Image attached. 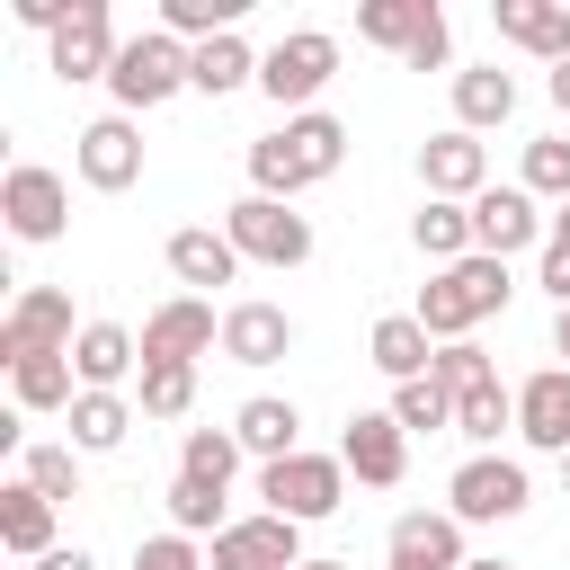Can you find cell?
<instances>
[{
	"label": "cell",
	"instance_id": "11",
	"mask_svg": "<svg viewBox=\"0 0 570 570\" xmlns=\"http://www.w3.org/2000/svg\"><path fill=\"white\" fill-rule=\"evenodd\" d=\"M419 178H428V196L472 205V196L490 187V151H481V134H463V125L428 134V142H419Z\"/></svg>",
	"mask_w": 570,
	"mask_h": 570
},
{
	"label": "cell",
	"instance_id": "31",
	"mask_svg": "<svg viewBox=\"0 0 570 570\" xmlns=\"http://www.w3.org/2000/svg\"><path fill=\"white\" fill-rule=\"evenodd\" d=\"M71 347L62 356H27V365H9V383H18V410H71L80 392H71Z\"/></svg>",
	"mask_w": 570,
	"mask_h": 570
},
{
	"label": "cell",
	"instance_id": "46",
	"mask_svg": "<svg viewBox=\"0 0 570 570\" xmlns=\"http://www.w3.org/2000/svg\"><path fill=\"white\" fill-rule=\"evenodd\" d=\"M552 240H570V205H561V214H552Z\"/></svg>",
	"mask_w": 570,
	"mask_h": 570
},
{
	"label": "cell",
	"instance_id": "37",
	"mask_svg": "<svg viewBox=\"0 0 570 570\" xmlns=\"http://www.w3.org/2000/svg\"><path fill=\"white\" fill-rule=\"evenodd\" d=\"M196 410V365H142V419H187Z\"/></svg>",
	"mask_w": 570,
	"mask_h": 570
},
{
	"label": "cell",
	"instance_id": "28",
	"mask_svg": "<svg viewBox=\"0 0 570 570\" xmlns=\"http://www.w3.org/2000/svg\"><path fill=\"white\" fill-rule=\"evenodd\" d=\"M240 80H258V53H249L240 36H214V45H187V89H205V98H223V89H240Z\"/></svg>",
	"mask_w": 570,
	"mask_h": 570
},
{
	"label": "cell",
	"instance_id": "20",
	"mask_svg": "<svg viewBox=\"0 0 570 570\" xmlns=\"http://www.w3.org/2000/svg\"><path fill=\"white\" fill-rule=\"evenodd\" d=\"M285 347H294V321L276 303H232L223 312V356L232 365H276Z\"/></svg>",
	"mask_w": 570,
	"mask_h": 570
},
{
	"label": "cell",
	"instance_id": "40",
	"mask_svg": "<svg viewBox=\"0 0 570 570\" xmlns=\"http://www.w3.org/2000/svg\"><path fill=\"white\" fill-rule=\"evenodd\" d=\"M134 570H205V561L187 534H151V543H134Z\"/></svg>",
	"mask_w": 570,
	"mask_h": 570
},
{
	"label": "cell",
	"instance_id": "10",
	"mask_svg": "<svg viewBox=\"0 0 570 570\" xmlns=\"http://www.w3.org/2000/svg\"><path fill=\"white\" fill-rule=\"evenodd\" d=\"M214 338H223L214 303H205V294H169V303L142 321V365H196Z\"/></svg>",
	"mask_w": 570,
	"mask_h": 570
},
{
	"label": "cell",
	"instance_id": "26",
	"mask_svg": "<svg viewBox=\"0 0 570 570\" xmlns=\"http://www.w3.org/2000/svg\"><path fill=\"white\" fill-rule=\"evenodd\" d=\"M0 543H9L18 561H45V552H53V499L27 490V481H9V490H0Z\"/></svg>",
	"mask_w": 570,
	"mask_h": 570
},
{
	"label": "cell",
	"instance_id": "1",
	"mask_svg": "<svg viewBox=\"0 0 570 570\" xmlns=\"http://www.w3.org/2000/svg\"><path fill=\"white\" fill-rule=\"evenodd\" d=\"M347 160V125L338 116H285V134H267V142H249V196H303L312 178H330Z\"/></svg>",
	"mask_w": 570,
	"mask_h": 570
},
{
	"label": "cell",
	"instance_id": "41",
	"mask_svg": "<svg viewBox=\"0 0 570 570\" xmlns=\"http://www.w3.org/2000/svg\"><path fill=\"white\" fill-rule=\"evenodd\" d=\"M445 53H454V36H445V9H436V18H428V27H419V45H410V53H401V62H410V71H436V62H445Z\"/></svg>",
	"mask_w": 570,
	"mask_h": 570
},
{
	"label": "cell",
	"instance_id": "3",
	"mask_svg": "<svg viewBox=\"0 0 570 570\" xmlns=\"http://www.w3.org/2000/svg\"><path fill=\"white\" fill-rule=\"evenodd\" d=\"M258 499H267V517H294V525L338 517V499H347V463H338V454H285V463H258Z\"/></svg>",
	"mask_w": 570,
	"mask_h": 570
},
{
	"label": "cell",
	"instance_id": "32",
	"mask_svg": "<svg viewBox=\"0 0 570 570\" xmlns=\"http://www.w3.org/2000/svg\"><path fill=\"white\" fill-rule=\"evenodd\" d=\"M178 472H187V481H214V490H232V472H240V436H232V428H187V445H178Z\"/></svg>",
	"mask_w": 570,
	"mask_h": 570
},
{
	"label": "cell",
	"instance_id": "25",
	"mask_svg": "<svg viewBox=\"0 0 570 570\" xmlns=\"http://www.w3.org/2000/svg\"><path fill=\"white\" fill-rule=\"evenodd\" d=\"M169 276H178V285H232V276H240V249H232L223 232L187 223V232H169Z\"/></svg>",
	"mask_w": 570,
	"mask_h": 570
},
{
	"label": "cell",
	"instance_id": "2",
	"mask_svg": "<svg viewBox=\"0 0 570 570\" xmlns=\"http://www.w3.org/2000/svg\"><path fill=\"white\" fill-rule=\"evenodd\" d=\"M508 294H517V285H508V258L472 249V258H454V267H436V276L419 285V330H428L436 347H445V338H472V321H490Z\"/></svg>",
	"mask_w": 570,
	"mask_h": 570
},
{
	"label": "cell",
	"instance_id": "14",
	"mask_svg": "<svg viewBox=\"0 0 570 570\" xmlns=\"http://www.w3.org/2000/svg\"><path fill=\"white\" fill-rule=\"evenodd\" d=\"M116 53H125V36H116L107 0H80V9L62 18V36H53V71H62V80H107Z\"/></svg>",
	"mask_w": 570,
	"mask_h": 570
},
{
	"label": "cell",
	"instance_id": "38",
	"mask_svg": "<svg viewBox=\"0 0 570 570\" xmlns=\"http://www.w3.org/2000/svg\"><path fill=\"white\" fill-rule=\"evenodd\" d=\"M525 196H552V205H570V134H543V142H525Z\"/></svg>",
	"mask_w": 570,
	"mask_h": 570
},
{
	"label": "cell",
	"instance_id": "8",
	"mask_svg": "<svg viewBox=\"0 0 570 570\" xmlns=\"http://www.w3.org/2000/svg\"><path fill=\"white\" fill-rule=\"evenodd\" d=\"M71 347V294L62 285H27L0 321V365H27V356H62Z\"/></svg>",
	"mask_w": 570,
	"mask_h": 570
},
{
	"label": "cell",
	"instance_id": "13",
	"mask_svg": "<svg viewBox=\"0 0 570 570\" xmlns=\"http://www.w3.org/2000/svg\"><path fill=\"white\" fill-rule=\"evenodd\" d=\"M303 525L294 517H232L214 534V570H303Z\"/></svg>",
	"mask_w": 570,
	"mask_h": 570
},
{
	"label": "cell",
	"instance_id": "29",
	"mask_svg": "<svg viewBox=\"0 0 570 570\" xmlns=\"http://www.w3.org/2000/svg\"><path fill=\"white\" fill-rule=\"evenodd\" d=\"M428 18H436V0H365V9H356V36H365V45H392V53H410Z\"/></svg>",
	"mask_w": 570,
	"mask_h": 570
},
{
	"label": "cell",
	"instance_id": "45",
	"mask_svg": "<svg viewBox=\"0 0 570 570\" xmlns=\"http://www.w3.org/2000/svg\"><path fill=\"white\" fill-rule=\"evenodd\" d=\"M552 347H561V356H570V312H552Z\"/></svg>",
	"mask_w": 570,
	"mask_h": 570
},
{
	"label": "cell",
	"instance_id": "44",
	"mask_svg": "<svg viewBox=\"0 0 570 570\" xmlns=\"http://www.w3.org/2000/svg\"><path fill=\"white\" fill-rule=\"evenodd\" d=\"M543 89H552V107L570 116V62H552V80H543Z\"/></svg>",
	"mask_w": 570,
	"mask_h": 570
},
{
	"label": "cell",
	"instance_id": "4",
	"mask_svg": "<svg viewBox=\"0 0 570 570\" xmlns=\"http://www.w3.org/2000/svg\"><path fill=\"white\" fill-rule=\"evenodd\" d=\"M107 89H116V107H125V116H142V107L178 98V89H187V45H178L169 27H151V36H125V53H116Z\"/></svg>",
	"mask_w": 570,
	"mask_h": 570
},
{
	"label": "cell",
	"instance_id": "12",
	"mask_svg": "<svg viewBox=\"0 0 570 570\" xmlns=\"http://www.w3.org/2000/svg\"><path fill=\"white\" fill-rule=\"evenodd\" d=\"M338 463H347L365 490H392V481L410 472V436H401V419H392V410H356L347 436H338Z\"/></svg>",
	"mask_w": 570,
	"mask_h": 570
},
{
	"label": "cell",
	"instance_id": "30",
	"mask_svg": "<svg viewBox=\"0 0 570 570\" xmlns=\"http://www.w3.org/2000/svg\"><path fill=\"white\" fill-rule=\"evenodd\" d=\"M410 240H419L428 258H445V267H454V258H472V205L428 196V205H419V223H410Z\"/></svg>",
	"mask_w": 570,
	"mask_h": 570
},
{
	"label": "cell",
	"instance_id": "24",
	"mask_svg": "<svg viewBox=\"0 0 570 570\" xmlns=\"http://www.w3.org/2000/svg\"><path fill=\"white\" fill-rule=\"evenodd\" d=\"M508 116H517V80H508L499 62L454 71V125H463V134H490V125H508Z\"/></svg>",
	"mask_w": 570,
	"mask_h": 570
},
{
	"label": "cell",
	"instance_id": "23",
	"mask_svg": "<svg viewBox=\"0 0 570 570\" xmlns=\"http://www.w3.org/2000/svg\"><path fill=\"white\" fill-rule=\"evenodd\" d=\"M232 436H240V454H258V463H285V454H303V419H294V401H240V419H232Z\"/></svg>",
	"mask_w": 570,
	"mask_h": 570
},
{
	"label": "cell",
	"instance_id": "39",
	"mask_svg": "<svg viewBox=\"0 0 570 570\" xmlns=\"http://www.w3.org/2000/svg\"><path fill=\"white\" fill-rule=\"evenodd\" d=\"M428 374H436V383H445V392H454V401H463V392H481V383H499V374H490V356H481V347H472V338H445V347H436V365H428Z\"/></svg>",
	"mask_w": 570,
	"mask_h": 570
},
{
	"label": "cell",
	"instance_id": "43",
	"mask_svg": "<svg viewBox=\"0 0 570 570\" xmlns=\"http://www.w3.org/2000/svg\"><path fill=\"white\" fill-rule=\"evenodd\" d=\"M36 570H98V561H89V552H80V543H53V552H45V561H36Z\"/></svg>",
	"mask_w": 570,
	"mask_h": 570
},
{
	"label": "cell",
	"instance_id": "34",
	"mask_svg": "<svg viewBox=\"0 0 570 570\" xmlns=\"http://www.w3.org/2000/svg\"><path fill=\"white\" fill-rule=\"evenodd\" d=\"M18 481H27V490H45L53 508H62V499H80V445H27V454H18Z\"/></svg>",
	"mask_w": 570,
	"mask_h": 570
},
{
	"label": "cell",
	"instance_id": "18",
	"mask_svg": "<svg viewBox=\"0 0 570 570\" xmlns=\"http://www.w3.org/2000/svg\"><path fill=\"white\" fill-rule=\"evenodd\" d=\"M80 178L107 187V196L142 178V134H134V116H98V125L80 134Z\"/></svg>",
	"mask_w": 570,
	"mask_h": 570
},
{
	"label": "cell",
	"instance_id": "36",
	"mask_svg": "<svg viewBox=\"0 0 570 570\" xmlns=\"http://www.w3.org/2000/svg\"><path fill=\"white\" fill-rule=\"evenodd\" d=\"M454 428H463L472 445H490L499 428H517V392H508V383H481V392H463V401H454Z\"/></svg>",
	"mask_w": 570,
	"mask_h": 570
},
{
	"label": "cell",
	"instance_id": "22",
	"mask_svg": "<svg viewBox=\"0 0 570 570\" xmlns=\"http://www.w3.org/2000/svg\"><path fill=\"white\" fill-rule=\"evenodd\" d=\"M365 356H374L392 383H419V374L436 365V338L419 330V312H383V321H374V338H365Z\"/></svg>",
	"mask_w": 570,
	"mask_h": 570
},
{
	"label": "cell",
	"instance_id": "27",
	"mask_svg": "<svg viewBox=\"0 0 570 570\" xmlns=\"http://www.w3.org/2000/svg\"><path fill=\"white\" fill-rule=\"evenodd\" d=\"M125 436H134V401L125 392H80L71 401V445L80 454H116Z\"/></svg>",
	"mask_w": 570,
	"mask_h": 570
},
{
	"label": "cell",
	"instance_id": "5",
	"mask_svg": "<svg viewBox=\"0 0 570 570\" xmlns=\"http://www.w3.org/2000/svg\"><path fill=\"white\" fill-rule=\"evenodd\" d=\"M330 71H338V36H321V27H294V36H276V53L258 62V89H267L276 107L312 116V98L330 89Z\"/></svg>",
	"mask_w": 570,
	"mask_h": 570
},
{
	"label": "cell",
	"instance_id": "17",
	"mask_svg": "<svg viewBox=\"0 0 570 570\" xmlns=\"http://www.w3.org/2000/svg\"><path fill=\"white\" fill-rule=\"evenodd\" d=\"M517 436L543 454H570V365H543L517 383Z\"/></svg>",
	"mask_w": 570,
	"mask_h": 570
},
{
	"label": "cell",
	"instance_id": "33",
	"mask_svg": "<svg viewBox=\"0 0 570 570\" xmlns=\"http://www.w3.org/2000/svg\"><path fill=\"white\" fill-rule=\"evenodd\" d=\"M392 419H401V436H410V428H419V436H436V428H454V392H445L436 374L392 383Z\"/></svg>",
	"mask_w": 570,
	"mask_h": 570
},
{
	"label": "cell",
	"instance_id": "7",
	"mask_svg": "<svg viewBox=\"0 0 570 570\" xmlns=\"http://www.w3.org/2000/svg\"><path fill=\"white\" fill-rule=\"evenodd\" d=\"M445 499H454V508H445L454 525H499V517H517L534 490H525V463H508V454H472V463L445 481Z\"/></svg>",
	"mask_w": 570,
	"mask_h": 570
},
{
	"label": "cell",
	"instance_id": "35",
	"mask_svg": "<svg viewBox=\"0 0 570 570\" xmlns=\"http://www.w3.org/2000/svg\"><path fill=\"white\" fill-rule=\"evenodd\" d=\"M223 525H232V517H223V490L178 472V481H169V534H187V543H196V534H223Z\"/></svg>",
	"mask_w": 570,
	"mask_h": 570
},
{
	"label": "cell",
	"instance_id": "47",
	"mask_svg": "<svg viewBox=\"0 0 570 570\" xmlns=\"http://www.w3.org/2000/svg\"><path fill=\"white\" fill-rule=\"evenodd\" d=\"M463 570H508V561H463Z\"/></svg>",
	"mask_w": 570,
	"mask_h": 570
},
{
	"label": "cell",
	"instance_id": "19",
	"mask_svg": "<svg viewBox=\"0 0 570 570\" xmlns=\"http://www.w3.org/2000/svg\"><path fill=\"white\" fill-rule=\"evenodd\" d=\"M490 27L543 62H570V0H490Z\"/></svg>",
	"mask_w": 570,
	"mask_h": 570
},
{
	"label": "cell",
	"instance_id": "9",
	"mask_svg": "<svg viewBox=\"0 0 570 570\" xmlns=\"http://www.w3.org/2000/svg\"><path fill=\"white\" fill-rule=\"evenodd\" d=\"M0 214H9V232H18V240H62L71 187H62L45 160H18V169L0 178Z\"/></svg>",
	"mask_w": 570,
	"mask_h": 570
},
{
	"label": "cell",
	"instance_id": "49",
	"mask_svg": "<svg viewBox=\"0 0 570 570\" xmlns=\"http://www.w3.org/2000/svg\"><path fill=\"white\" fill-rule=\"evenodd\" d=\"M561 481H570V454H561Z\"/></svg>",
	"mask_w": 570,
	"mask_h": 570
},
{
	"label": "cell",
	"instance_id": "16",
	"mask_svg": "<svg viewBox=\"0 0 570 570\" xmlns=\"http://www.w3.org/2000/svg\"><path fill=\"white\" fill-rule=\"evenodd\" d=\"M525 240H552L543 214H534V196H525V187H481V196H472V249L508 258V249H525Z\"/></svg>",
	"mask_w": 570,
	"mask_h": 570
},
{
	"label": "cell",
	"instance_id": "21",
	"mask_svg": "<svg viewBox=\"0 0 570 570\" xmlns=\"http://www.w3.org/2000/svg\"><path fill=\"white\" fill-rule=\"evenodd\" d=\"M134 356H142V338H134V330H116V321H89V330L71 338V365H80V392H116V383L134 374Z\"/></svg>",
	"mask_w": 570,
	"mask_h": 570
},
{
	"label": "cell",
	"instance_id": "42",
	"mask_svg": "<svg viewBox=\"0 0 570 570\" xmlns=\"http://www.w3.org/2000/svg\"><path fill=\"white\" fill-rule=\"evenodd\" d=\"M543 294L570 312V240H543Z\"/></svg>",
	"mask_w": 570,
	"mask_h": 570
},
{
	"label": "cell",
	"instance_id": "48",
	"mask_svg": "<svg viewBox=\"0 0 570 570\" xmlns=\"http://www.w3.org/2000/svg\"><path fill=\"white\" fill-rule=\"evenodd\" d=\"M303 570H347V561H303Z\"/></svg>",
	"mask_w": 570,
	"mask_h": 570
},
{
	"label": "cell",
	"instance_id": "15",
	"mask_svg": "<svg viewBox=\"0 0 570 570\" xmlns=\"http://www.w3.org/2000/svg\"><path fill=\"white\" fill-rule=\"evenodd\" d=\"M383 570H463V525L436 517V508L392 517V534H383Z\"/></svg>",
	"mask_w": 570,
	"mask_h": 570
},
{
	"label": "cell",
	"instance_id": "6",
	"mask_svg": "<svg viewBox=\"0 0 570 570\" xmlns=\"http://www.w3.org/2000/svg\"><path fill=\"white\" fill-rule=\"evenodd\" d=\"M223 240H232L240 258H258V267H303V258H312V223H303L294 205H276V196H240V205L223 214Z\"/></svg>",
	"mask_w": 570,
	"mask_h": 570
}]
</instances>
